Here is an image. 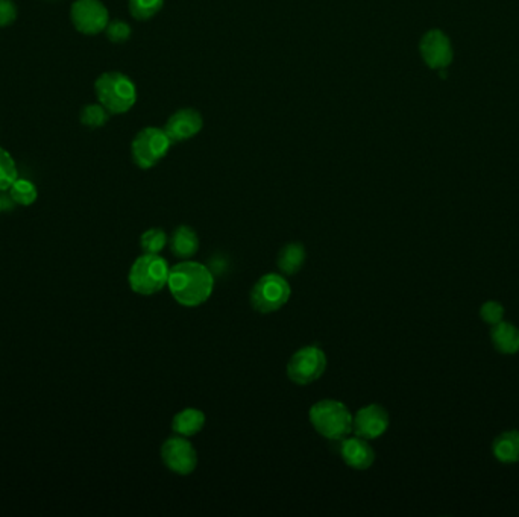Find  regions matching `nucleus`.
<instances>
[{
    "instance_id": "obj_1",
    "label": "nucleus",
    "mask_w": 519,
    "mask_h": 517,
    "mask_svg": "<svg viewBox=\"0 0 519 517\" xmlns=\"http://www.w3.org/2000/svg\"><path fill=\"white\" fill-rule=\"evenodd\" d=\"M167 285L178 304L198 306L207 302L212 296L214 278L204 264L184 261L170 269Z\"/></svg>"
},
{
    "instance_id": "obj_2",
    "label": "nucleus",
    "mask_w": 519,
    "mask_h": 517,
    "mask_svg": "<svg viewBox=\"0 0 519 517\" xmlns=\"http://www.w3.org/2000/svg\"><path fill=\"white\" fill-rule=\"evenodd\" d=\"M95 93L99 104L114 116L129 112L137 102L134 81L120 72L102 73L96 80Z\"/></svg>"
},
{
    "instance_id": "obj_3",
    "label": "nucleus",
    "mask_w": 519,
    "mask_h": 517,
    "mask_svg": "<svg viewBox=\"0 0 519 517\" xmlns=\"http://www.w3.org/2000/svg\"><path fill=\"white\" fill-rule=\"evenodd\" d=\"M313 428L322 437L337 442L352 433V419L348 406L333 399H323L314 404L308 413Z\"/></svg>"
},
{
    "instance_id": "obj_4",
    "label": "nucleus",
    "mask_w": 519,
    "mask_h": 517,
    "mask_svg": "<svg viewBox=\"0 0 519 517\" xmlns=\"http://www.w3.org/2000/svg\"><path fill=\"white\" fill-rule=\"evenodd\" d=\"M169 266L159 254H144L129 270V285L138 295L151 296L163 290L169 281Z\"/></svg>"
},
{
    "instance_id": "obj_5",
    "label": "nucleus",
    "mask_w": 519,
    "mask_h": 517,
    "mask_svg": "<svg viewBox=\"0 0 519 517\" xmlns=\"http://www.w3.org/2000/svg\"><path fill=\"white\" fill-rule=\"evenodd\" d=\"M174 143L167 132L161 127H149L137 132L131 143V155L134 163L140 169L148 170L155 167L165 158Z\"/></svg>"
},
{
    "instance_id": "obj_6",
    "label": "nucleus",
    "mask_w": 519,
    "mask_h": 517,
    "mask_svg": "<svg viewBox=\"0 0 519 517\" xmlns=\"http://www.w3.org/2000/svg\"><path fill=\"white\" fill-rule=\"evenodd\" d=\"M290 285L284 276L267 274L261 276L251 291V305L261 314L278 312L290 299Z\"/></svg>"
},
{
    "instance_id": "obj_7",
    "label": "nucleus",
    "mask_w": 519,
    "mask_h": 517,
    "mask_svg": "<svg viewBox=\"0 0 519 517\" xmlns=\"http://www.w3.org/2000/svg\"><path fill=\"white\" fill-rule=\"evenodd\" d=\"M327 369V355L318 346H304L291 355L287 376L298 386H308L319 380Z\"/></svg>"
},
{
    "instance_id": "obj_8",
    "label": "nucleus",
    "mask_w": 519,
    "mask_h": 517,
    "mask_svg": "<svg viewBox=\"0 0 519 517\" xmlns=\"http://www.w3.org/2000/svg\"><path fill=\"white\" fill-rule=\"evenodd\" d=\"M70 20L84 35H97L110 23V12L101 0H76L70 8Z\"/></svg>"
},
{
    "instance_id": "obj_9",
    "label": "nucleus",
    "mask_w": 519,
    "mask_h": 517,
    "mask_svg": "<svg viewBox=\"0 0 519 517\" xmlns=\"http://www.w3.org/2000/svg\"><path fill=\"white\" fill-rule=\"evenodd\" d=\"M161 459L167 469L178 475H190L197 469V449L186 437H170L161 446Z\"/></svg>"
},
{
    "instance_id": "obj_10",
    "label": "nucleus",
    "mask_w": 519,
    "mask_h": 517,
    "mask_svg": "<svg viewBox=\"0 0 519 517\" xmlns=\"http://www.w3.org/2000/svg\"><path fill=\"white\" fill-rule=\"evenodd\" d=\"M391 419L386 408L378 404L363 406L352 419V433L366 440L382 437L389 428Z\"/></svg>"
},
{
    "instance_id": "obj_11",
    "label": "nucleus",
    "mask_w": 519,
    "mask_h": 517,
    "mask_svg": "<svg viewBox=\"0 0 519 517\" xmlns=\"http://www.w3.org/2000/svg\"><path fill=\"white\" fill-rule=\"evenodd\" d=\"M419 50L430 69H445L453 61L450 38L439 29H433L425 34L419 44Z\"/></svg>"
},
{
    "instance_id": "obj_12",
    "label": "nucleus",
    "mask_w": 519,
    "mask_h": 517,
    "mask_svg": "<svg viewBox=\"0 0 519 517\" xmlns=\"http://www.w3.org/2000/svg\"><path fill=\"white\" fill-rule=\"evenodd\" d=\"M202 127H204V119L201 112L193 108H184L170 116L166 123L165 131L167 132L172 143H181L198 135Z\"/></svg>"
},
{
    "instance_id": "obj_13",
    "label": "nucleus",
    "mask_w": 519,
    "mask_h": 517,
    "mask_svg": "<svg viewBox=\"0 0 519 517\" xmlns=\"http://www.w3.org/2000/svg\"><path fill=\"white\" fill-rule=\"evenodd\" d=\"M340 457L346 465L355 470L369 469L376 461V452L366 438H342L339 444Z\"/></svg>"
},
{
    "instance_id": "obj_14",
    "label": "nucleus",
    "mask_w": 519,
    "mask_h": 517,
    "mask_svg": "<svg viewBox=\"0 0 519 517\" xmlns=\"http://www.w3.org/2000/svg\"><path fill=\"white\" fill-rule=\"evenodd\" d=\"M170 251L176 258L189 259L197 254L199 249V238L195 229L187 225L176 228L172 237L169 238Z\"/></svg>"
},
{
    "instance_id": "obj_15",
    "label": "nucleus",
    "mask_w": 519,
    "mask_h": 517,
    "mask_svg": "<svg viewBox=\"0 0 519 517\" xmlns=\"http://www.w3.org/2000/svg\"><path fill=\"white\" fill-rule=\"evenodd\" d=\"M493 346L501 354H516L519 351V328L514 323L501 322L493 325L491 331Z\"/></svg>"
},
{
    "instance_id": "obj_16",
    "label": "nucleus",
    "mask_w": 519,
    "mask_h": 517,
    "mask_svg": "<svg viewBox=\"0 0 519 517\" xmlns=\"http://www.w3.org/2000/svg\"><path fill=\"white\" fill-rule=\"evenodd\" d=\"M205 425V414L197 408H186L178 413L172 421L174 433L182 437H191L195 434L201 433Z\"/></svg>"
},
{
    "instance_id": "obj_17",
    "label": "nucleus",
    "mask_w": 519,
    "mask_h": 517,
    "mask_svg": "<svg viewBox=\"0 0 519 517\" xmlns=\"http://www.w3.org/2000/svg\"><path fill=\"white\" fill-rule=\"evenodd\" d=\"M493 457L501 463H518L519 461V431L512 429L506 433L500 434L499 437L493 440Z\"/></svg>"
},
{
    "instance_id": "obj_18",
    "label": "nucleus",
    "mask_w": 519,
    "mask_h": 517,
    "mask_svg": "<svg viewBox=\"0 0 519 517\" xmlns=\"http://www.w3.org/2000/svg\"><path fill=\"white\" fill-rule=\"evenodd\" d=\"M307 254L301 243H289L278 254V267L286 274H295L302 269Z\"/></svg>"
},
{
    "instance_id": "obj_19",
    "label": "nucleus",
    "mask_w": 519,
    "mask_h": 517,
    "mask_svg": "<svg viewBox=\"0 0 519 517\" xmlns=\"http://www.w3.org/2000/svg\"><path fill=\"white\" fill-rule=\"evenodd\" d=\"M8 195L11 196L12 201L16 202V205L31 206L32 204H35V201H37V185L29 180L17 178L14 181V184L11 185Z\"/></svg>"
},
{
    "instance_id": "obj_20",
    "label": "nucleus",
    "mask_w": 519,
    "mask_h": 517,
    "mask_svg": "<svg viewBox=\"0 0 519 517\" xmlns=\"http://www.w3.org/2000/svg\"><path fill=\"white\" fill-rule=\"evenodd\" d=\"M165 0H128V8L136 20H149L157 16Z\"/></svg>"
},
{
    "instance_id": "obj_21",
    "label": "nucleus",
    "mask_w": 519,
    "mask_h": 517,
    "mask_svg": "<svg viewBox=\"0 0 519 517\" xmlns=\"http://www.w3.org/2000/svg\"><path fill=\"white\" fill-rule=\"evenodd\" d=\"M110 112H106L105 108L101 104H90V105H85L80 112V120L84 127H105L108 120H110Z\"/></svg>"
},
{
    "instance_id": "obj_22",
    "label": "nucleus",
    "mask_w": 519,
    "mask_h": 517,
    "mask_svg": "<svg viewBox=\"0 0 519 517\" xmlns=\"http://www.w3.org/2000/svg\"><path fill=\"white\" fill-rule=\"evenodd\" d=\"M19 178L16 161L6 149L0 148V193L10 190L11 185Z\"/></svg>"
},
{
    "instance_id": "obj_23",
    "label": "nucleus",
    "mask_w": 519,
    "mask_h": 517,
    "mask_svg": "<svg viewBox=\"0 0 519 517\" xmlns=\"http://www.w3.org/2000/svg\"><path fill=\"white\" fill-rule=\"evenodd\" d=\"M166 244H167V235L159 228L148 229L140 238V246L143 249L144 254H159Z\"/></svg>"
},
{
    "instance_id": "obj_24",
    "label": "nucleus",
    "mask_w": 519,
    "mask_h": 517,
    "mask_svg": "<svg viewBox=\"0 0 519 517\" xmlns=\"http://www.w3.org/2000/svg\"><path fill=\"white\" fill-rule=\"evenodd\" d=\"M106 38L112 42H125L131 37V27L128 25L127 21L112 20L108 23L105 27Z\"/></svg>"
},
{
    "instance_id": "obj_25",
    "label": "nucleus",
    "mask_w": 519,
    "mask_h": 517,
    "mask_svg": "<svg viewBox=\"0 0 519 517\" xmlns=\"http://www.w3.org/2000/svg\"><path fill=\"white\" fill-rule=\"evenodd\" d=\"M480 317H482L483 322L489 323L493 327L503 320L504 306L497 301L486 302L480 308Z\"/></svg>"
},
{
    "instance_id": "obj_26",
    "label": "nucleus",
    "mask_w": 519,
    "mask_h": 517,
    "mask_svg": "<svg viewBox=\"0 0 519 517\" xmlns=\"http://www.w3.org/2000/svg\"><path fill=\"white\" fill-rule=\"evenodd\" d=\"M17 11L14 0H0V27H8L16 21Z\"/></svg>"
},
{
    "instance_id": "obj_27",
    "label": "nucleus",
    "mask_w": 519,
    "mask_h": 517,
    "mask_svg": "<svg viewBox=\"0 0 519 517\" xmlns=\"http://www.w3.org/2000/svg\"><path fill=\"white\" fill-rule=\"evenodd\" d=\"M4 212V210H2V199H0V212Z\"/></svg>"
}]
</instances>
